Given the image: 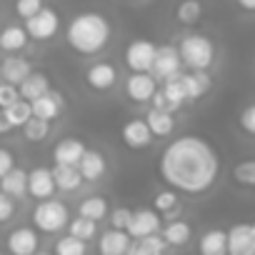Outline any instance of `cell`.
Instances as JSON below:
<instances>
[{
    "mask_svg": "<svg viewBox=\"0 0 255 255\" xmlns=\"http://www.w3.org/2000/svg\"><path fill=\"white\" fill-rule=\"evenodd\" d=\"M30 70H33V63L28 58H23V55H8L3 63H0V78L13 83V85H18Z\"/></svg>",
    "mask_w": 255,
    "mask_h": 255,
    "instance_id": "22",
    "label": "cell"
},
{
    "mask_svg": "<svg viewBox=\"0 0 255 255\" xmlns=\"http://www.w3.org/2000/svg\"><path fill=\"white\" fill-rule=\"evenodd\" d=\"M20 130H23V138H25V140L40 143V140H45V138L50 135V120H43V118L30 115V118L23 123Z\"/></svg>",
    "mask_w": 255,
    "mask_h": 255,
    "instance_id": "31",
    "label": "cell"
},
{
    "mask_svg": "<svg viewBox=\"0 0 255 255\" xmlns=\"http://www.w3.org/2000/svg\"><path fill=\"white\" fill-rule=\"evenodd\" d=\"M85 153V143L80 138H63L55 143L53 148V160L55 163H68V165H78L80 155Z\"/></svg>",
    "mask_w": 255,
    "mask_h": 255,
    "instance_id": "24",
    "label": "cell"
},
{
    "mask_svg": "<svg viewBox=\"0 0 255 255\" xmlns=\"http://www.w3.org/2000/svg\"><path fill=\"white\" fill-rule=\"evenodd\" d=\"M0 80H3V78H0Z\"/></svg>",
    "mask_w": 255,
    "mask_h": 255,
    "instance_id": "47",
    "label": "cell"
},
{
    "mask_svg": "<svg viewBox=\"0 0 255 255\" xmlns=\"http://www.w3.org/2000/svg\"><path fill=\"white\" fill-rule=\"evenodd\" d=\"M153 205H155V210L160 213V215H173L175 210H178V190H160V193H155V198H153Z\"/></svg>",
    "mask_w": 255,
    "mask_h": 255,
    "instance_id": "36",
    "label": "cell"
},
{
    "mask_svg": "<svg viewBox=\"0 0 255 255\" xmlns=\"http://www.w3.org/2000/svg\"><path fill=\"white\" fill-rule=\"evenodd\" d=\"M20 98L18 93V85L8 83V80H0V108H8L10 103H15Z\"/></svg>",
    "mask_w": 255,
    "mask_h": 255,
    "instance_id": "41",
    "label": "cell"
},
{
    "mask_svg": "<svg viewBox=\"0 0 255 255\" xmlns=\"http://www.w3.org/2000/svg\"><path fill=\"white\" fill-rule=\"evenodd\" d=\"M178 80H180V85H183L188 100H198L200 95H205V93L210 90V78H208L205 70H195V73H190V75L178 73Z\"/></svg>",
    "mask_w": 255,
    "mask_h": 255,
    "instance_id": "25",
    "label": "cell"
},
{
    "mask_svg": "<svg viewBox=\"0 0 255 255\" xmlns=\"http://www.w3.org/2000/svg\"><path fill=\"white\" fill-rule=\"evenodd\" d=\"M120 140L130 150H145L153 143V133L145 123V118H130L120 128Z\"/></svg>",
    "mask_w": 255,
    "mask_h": 255,
    "instance_id": "10",
    "label": "cell"
},
{
    "mask_svg": "<svg viewBox=\"0 0 255 255\" xmlns=\"http://www.w3.org/2000/svg\"><path fill=\"white\" fill-rule=\"evenodd\" d=\"M183 68V60H180V53L175 45H158L155 50V60L150 65V75L155 80H168V78H175Z\"/></svg>",
    "mask_w": 255,
    "mask_h": 255,
    "instance_id": "8",
    "label": "cell"
},
{
    "mask_svg": "<svg viewBox=\"0 0 255 255\" xmlns=\"http://www.w3.org/2000/svg\"><path fill=\"white\" fill-rule=\"evenodd\" d=\"M130 218H133V210L125 208V205H120V208H115V210L108 213L110 228H120V230H128V223H130Z\"/></svg>",
    "mask_w": 255,
    "mask_h": 255,
    "instance_id": "38",
    "label": "cell"
},
{
    "mask_svg": "<svg viewBox=\"0 0 255 255\" xmlns=\"http://www.w3.org/2000/svg\"><path fill=\"white\" fill-rule=\"evenodd\" d=\"M0 110H3L5 120L13 125V130H15V128H23V123L33 115V110H30V100H25V98H18L15 103H10L8 108H0Z\"/></svg>",
    "mask_w": 255,
    "mask_h": 255,
    "instance_id": "32",
    "label": "cell"
},
{
    "mask_svg": "<svg viewBox=\"0 0 255 255\" xmlns=\"http://www.w3.org/2000/svg\"><path fill=\"white\" fill-rule=\"evenodd\" d=\"M158 173L168 188L188 195H200L218 180L220 158L208 140L198 135H180L170 140L160 153Z\"/></svg>",
    "mask_w": 255,
    "mask_h": 255,
    "instance_id": "1",
    "label": "cell"
},
{
    "mask_svg": "<svg viewBox=\"0 0 255 255\" xmlns=\"http://www.w3.org/2000/svg\"><path fill=\"white\" fill-rule=\"evenodd\" d=\"M53 250H55L58 255H85V253H88V243L68 233V235H63V238L53 245Z\"/></svg>",
    "mask_w": 255,
    "mask_h": 255,
    "instance_id": "35",
    "label": "cell"
},
{
    "mask_svg": "<svg viewBox=\"0 0 255 255\" xmlns=\"http://www.w3.org/2000/svg\"><path fill=\"white\" fill-rule=\"evenodd\" d=\"M145 123L150 128L153 138H168L173 135L175 130V118L170 110H163V108H150L148 115H145Z\"/></svg>",
    "mask_w": 255,
    "mask_h": 255,
    "instance_id": "19",
    "label": "cell"
},
{
    "mask_svg": "<svg viewBox=\"0 0 255 255\" xmlns=\"http://www.w3.org/2000/svg\"><path fill=\"white\" fill-rule=\"evenodd\" d=\"M53 180H55V190H63V193H75L80 190V185L85 183L78 165H68V163H55L53 168Z\"/></svg>",
    "mask_w": 255,
    "mask_h": 255,
    "instance_id": "18",
    "label": "cell"
},
{
    "mask_svg": "<svg viewBox=\"0 0 255 255\" xmlns=\"http://www.w3.org/2000/svg\"><path fill=\"white\" fill-rule=\"evenodd\" d=\"M250 230H253V240H255V223H253V225H250Z\"/></svg>",
    "mask_w": 255,
    "mask_h": 255,
    "instance_id": "46",
    "label": "cell"
},
{
    "mask_svg": "<svg viewBox=\"0 0 255 255\" xmlns=\"http://www.w3.org/2000/svg\"><path fill=\"white\" fill-rule=\"evenodd\" d=\"M128 233L130 238H145L153 233H160V213L155 208H138L133 210V218L128 223Z\"/></svg>",
    "mask_w": 255,
    "mask_h": 255,
    "instance_id": "12",
    "label": "cell"
},
{
    "mask_svg": "<svg viewBox=\"0 0 255 255\" xmlns=\"http://www.w3.org/2000/svg\"><path fill=\"white\" fill-rule=\"evenodd\" d=\"M133 238L128 230H120V228H110L105 233H100V240H98V250L103 255H125L128 248H130Z\"/></svg>",
    "mask_w": 255,
    "mask_h": 255,
    "instance_id": "16",
    "label": "cell"
},
{
    "mask_svg": "<svg viewBox=\"0 0 255 255\" xmlns=\"http://www.w3.org/2000/svg\"><path fill=\"white\" fill-rule=\"evenodd\" d=\"M108 213H110V205H108V200H105L103 195H88V198L78 205V215H85V218L98 220V223L105 220Z\"/></svg>",
    "mask_w": 255,
    "mask_h": 255,
    "instance_id": "28",
    "label": "cell"
},
{
    "mask_svg": "<svg viewBox=\"0 0 255 255\" xmlns=\"http://www.w3.org/2000/svg\"><path fill=\"white\" fill-rule=\"evenodd\" d=\"M50 90V78L45 75V73H40V70H30L20 83H18V93H20V98H25V100H35L38 95H43V93H48Z\"/></svg>",
    "mask_w": 255,
    "mask_h": 255,
    "instance_id": "23",
    "label": "cell"
},
{
    "mask_svg": "<svg viewBox=\"0 0 255 255\" xmlns=\"http://www.w3.org/2000/svg\"><path fill=\"white\" fill-rule=\"evenodd\" d=\"M178 53H180V60L183 65L193 68V70H208L213 65V58H215V48L213 43L205 38V35H185L178 45Z\"/></svg>",
    "mask_w": 255,
    "mask_h": 255,
    "instance_id": "4",
    "label": "cell"
},
{
    "mask_svg": "<svg viewBox=\"0 0 255 255\" xmlns=\"http://www.w3.org/2000/svg\"><path fill=\"white\" fill-rule=\"evenodd\" d=\"M15 210H18L15 198H10L8 193L0 190V225H3V223H10V220L15 218Z\"/></svg>",
    "mask_w": 255,
    "mask_h": 255,
    "instance_id": "39",
    "label": "cell"
},
{
    "mask_svg": "<svg viewBox=\"0 0 255 255\" xmlns=\"http://www.w3.org/2000/svg\"><path fill=\"white\" fill-rule=\"evenodd\" d=\"M65 228H68L70 235H75V238H80V240H85V243H90V240L98 235V220H90V218H85V215L70 218Z\"/></svg>",
    "mask_w": 255,
    "mask_h": 255,
    "instance_id": "29",
    "label": "cell"
},
{
    "mask_svg": "<svg viewBox=\"0 0 255 255\" xmlns=\"http://www.w3.org/2000/svg\"><path fill=\"white\" fill-rule=\"evenodd\" d=\"M228 253L230 255H255V240L250 225H233L228 233Z\"/></svg>",
    "mask_w": 255,
    "mask_h": 255,
    "instance_id": "17",
    "label": "cell"
},
{
    "mask_svg": "<svg viewBox=\"0 0 255 255\" xmlns=\"http://www.w3.org/2000/svg\"><path fill=\"white\" fill-rule=\"evenodd\" d=\"M200 15H203L200 0H183V3L178 5V10H175V18L183 25H195L200 20Z\"/></svg>",
    "mask_w": 255,
    "mask_h": 255,
    "instance_id": "34",
    "label": "cell"
},
{
    "mask_svg": "<svg viewBox=\"0 0 255 255\" xmlns=\"http://www.w3.org/2000/svg\"><path fill=\"white\" fill-rule=\"evenodd\" d=\"M203 255H223L228 250V235L223 230H208L198 243Z\"/></svg>",
    "mask_w": 255,
    "mask_h": 255,
    "instance_id": "30",
    "label": "cell"
},
{
    "mask_svg": "<svg viewBox=\"0 0 255 255\" xmlns=\"http://www.w3.org/2000/svg\"><path fill=\"white\" fill-rule=\"evenodd\" d=\"M25 30H28V38L35 40V43H48L58 35L60 30V15L55 8L50 5H43L35 15H30L25 20Z\"/></svg>",
    "mask_w": 255,
    "mask_h": 255,
    "instance_id": "5",
    "label": "cell"
},
{
    "mask_svg": "<svg viewBox=\"0 0 255 255\" xmlns=\"http://www.w3.org/2000/svg\"><path fill=\"white\" fill-rule=\"evenodd\" d=\"M83 80H85V85L93 93H110L118 85V80H120V70L110 60H95V63H90L85 68Z\"/></svg>",
    "mask_w": 255,
    "mask_h": 255,
    "instance_id": "7",
    "label": "cell"
},
{
    "mask_svg": "<svg viewBox=\"0 0 255 255\" xmlns=\"http://www.w3.org/2000/svg\"><path fill=\"white\" fill-rule=\"evenodd\" d=\"M110 38H113V25L98 10L78 13L65 28V40L78 55H98V53H103L105 45L110 43Z\"/></svg>",
    "mask_w": 255,
    "mask_h": 255,
    "instance_id": "2",
    "label": "cell"
},
{
    "mask_svg": "<svg viewBox=\"0 0 255 255\" xmlns=\"http://www.w3.org/2000/svg\"><path fill=\"white\" fill-rule=\"evenodd\" d=\"M123 90H125L128 100L140 105V103H148L150 95L158 90V80L150 73H133V75H128Z\"/></svg>",
    "mask_w": 255,
    "mask_h": 255,
    "instance_id": "11",
    "label": "cell"
},
{
    "mask_svg": "<svg viewBox=\"0 0 255 255\" xmlns=\"http://www.w3.org/2000/svg\"><path fill=\"white\" fill-rule=\"evenodd\" d=\"M45 5V0H15V15L28 20L30 15H35L40 8Z\"/></svg>",
    "mask_w": 255,
    "mask_h": 255,
    "instance_id": "40",
    "label": "cell"
},
{
    "mask_svg": "<svg viewBox=\"0 0 255 255\" xmlns=\"http://www.w3.org/2000/svg\"><path fill=\"white\" fill-rule=\"evenodd\" d=\"M158 45L148 38H133L123 50V60L130 73H150V65L155 60Z\"/></svg>",
    "mask_w": 255,
    "mask_h": 255,
    "instance_id": "6",
    "label": "cell"
},
{
    "mask_svg": "<svg viewBox=\"0 0 255 255\" xmlns=\"http://www.w3.org/2000/svg\"><path fill=\"white\" fill-rule=\"evenodd\" d=\"M78 170H80L83 180H88V183L100 180V178L108 173V160H105L103 150L85 148V153H83V155H80V160H78Z\"/></svg>",
    "mask_w": 255,
    "mask_h": 255,
    "instance_id": "14",
    "label": "cell"
},
{
    "mask_svg": "<svg viewBox=\"0 0 255 255\" xmlns=\"http://www.w3.org/2000/svg\"><path fill=\"white\" fill-rule=\"evenodd\" d=\"M240 128H243L245 133L255 135V103H253V105H248V108L240 113Z\"/></svg>",
    "mask_w": 255,
    "mask_h": 255,
    "instance_id": "42",
    "label": "cell"
},
{
    "mask_svg": "<svg viewBox=\"0 0 255 255\" xmlns=\"http://www.w3.org/2000/svg\"><path fill=\"white\" fill-rule=\"evenodd\" d=\"M238 5L245 10H255V0H238Z\"/></svg>",
    "mask_w": 255,
    "mask_h": 255,
    "instance_id": "45",
    "label": "cell"
},
{
    "mask_svg": "<svg viewBox=\"0 0 255 255\" xmlns=\"http://www.w3.org/2000/svg\"><path fill=\"white\" fill-rule=\"evenodd\" d=\"M15 165V158H13V153L8 150V148H0V178H3L10 168Z\"/></svg>",
    "mask_w": 255,
    "mask_h": 255,
    "instance_id": "43",
    "label": "cell"
},
{
    "mask_svg": "<svg viewBox=\"0 0 255 255\" xmlns=\"http://www.w3.org/2000/svg\"><path fill=\"white\" fill-rule=\"evenodd\" d=\"M30 110L35 118H43V120H58V115L63 113V95L58 90H48L43 95H38L35 100H30Z\"/></svg>",
    "mask_w": 255,
    "mask_h": 255,
    "instance_id": "15",
    "label": "cell"
},
{
    "mask_svg": "<svg viewBox=\"0 0 255 255\" xmlns=\"http://www.w3.org/2000/svg\"><path fill=\"white\" fill-rule=\"evenodd\" d=\"M70 220V210L65 203L55 200V198H45V200H38V205L33 208V225L38 233H45V235H55L60 233Z\"/></svg>",
    "mask_w": 255,
    "mask_h": 255,
    "instance_id": "3",
    "label": "cell"
},
{
    "mask_svg": "<svg viewBox=\"0 0 255 255\" xmlns=\"http://www.w3.org/2000/svg\"><path fill=\"white\" fill-rule=\"evenodd\" d=\"M168 250V243L163 240L160 233H153V235H145V238H135L128 248V253L133 255H160Z\"/></svg>",
    "mask_w": 255,
    "mask_h": 255,
    "instance_id": "26",
    "label": "cell"
},
{
    "mask_svg": "<svg viewBox=\"0 0 255 255\" xmlns=\"http://www.w3.org/2000/svg\"><path fill=\"white\" fill-rule=\"evenodd\" d=\"M160 90H163L165 100L170 103V110H173V113L188 103V98H185V90H183V85H180L178 75H175V78H168V80H163V88H160Z\"/></svg>",
    "mask_w": 255,
    "mask_h": 255,
    "instance_id": "33",
    "label": "cell"
},
{
    "mask_svg": "<svg viewBox=\"0 0 255 255\" xmlns=\"http://www.w3.org/2000/svg\"><path fill=\"white\" fill-rule=\"evenodd\" d=\"M28 195L35 200H45L55 195V180H53V170L45 165H38L33 170H28Z\"/></svg>",
    "mask_w": 255,
    "mask_h": 255,
    "instance_id": "13",
    "label": "cell"
},
{
    "mask_svg": "<svg viewBox=\"0 0 255 255\" xmlns=\"http://www.w3.org/2000/svg\"><path fill=\"white\" fill-rule=\"evenodd\" d=\"M13 130V125L5 120V115H3V110H0V135H8Z\"/></svg>",
    "mask_w": 255,
    "mask_h": 255,
    "instance_id": "44",
    "label": "cell"
},
{
    "mask_svg": "<svg viewBox=\"0 0 255 255\" xmlns=\"http://www.w3.org/2000/svg\"><path fill=\"white\" fill-rule=\"evenodd\" d=\"M28 40L30 38H28L25 25L10 23V25H5L3 30H0V50L3 53H20V50H25Z\"/></svg>",
    "mask_w": 255,
    "mask_h": 255,
    "instance_id": "21",
    "label": "cell"
},
{
    "mask_svg": "<svg viewBox=\"0 0 255 255\" xmlns=\"http://www.w3.org/2000/svg\"><path fill=\"white\" fill-rule=\"evenodd\" d=\"M233 175L240 185H255V160H245V163L235 165Z\"/></svg>",
    "mask_w": 255,
    "mask_h": 255,
    "instance_id": "37",
    "label": "cell"
},
{
    "mask_svg": "<svg viewBox=\"0 0 255 255\" xmlns=\"http://www.w3.org/2000/svg\"><path fill=\"white\" fill-rule=\"evenodd\" d=\"M160 235L168 243V248H183L190 240L193 230H190V225L185 220H170L165 228H160Z\"/></svg>",
    "mask_w": 255,
    "mask_h": 255,
    "instance_id": "27",
    "label": "cell"
},
{
    "mask_svg": "<svg viewBox=\"0 0 255 255\" xmlns=\"http://www.w3.org/2000/svg\"><path fill=\"white\" fill-rule=\"evenodd\" d=\"M5 248L8 253L13 255H33L40 250V235L35 228L30 225H20V228H13L5 238Z\"/></svg>",
    "mask_w": 255,
    "mask_h": 255,
    "instance_id": "9",
    "label": "cell"
},
{
    "mask_svg": "<svg viewBox=\"0 0 255 255\" xmlns=\"http://www.w3.org/2000/svg\"><path fill=\"white\" fill-rule=\"evenodd\" d=\"M0 190L8 193V195L15 198V200L25 198V195H28V170L13 165L3 178H0Z\"/></svg>",
    "mask_w": 255,
    "mask_h": 255,
    "instance_id": "20",
    "label": "cell"
}]
</instances>
